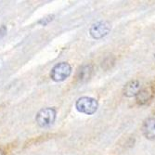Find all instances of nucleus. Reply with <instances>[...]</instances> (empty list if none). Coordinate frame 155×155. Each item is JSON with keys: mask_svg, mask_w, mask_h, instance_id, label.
Wrapping results in <instances>:
<instances>
[{"mask_svg": "<svg viewBox=\"0 0 155 155\" xmlns=\"http://www.w3.org/2000/svg\"><path fill=\"white\" fill-rule=\"evenodd\" d=\"M75 107L79 112L91 115L95 113L98 110L99 103L97 100L93 98H89V97H82V98L78 99L75 103Z\"/></svg>", "mask_w": 155, "mask_h": 155, "instance_id": "nucleus-1", "label": "nucleus"}, {"mask_svg": "<svg viewBox=\"0 0 155 155\" xmlns=\"http://www.w3.org/2000/svg\"><path fill=\"white\" fill-rule=\"evenodd\" d=\"M72 68L69 63L61 62L53 67L51 70L50 76L51 79L55 82H62L70 76Z\"/></svg>", "mask_w": 155, "mask_h": 155, "instance_id": "nucleus-2", "label": "nucleus"}, {"mask_svg": "<svg viewBox=\"0 0 155 155\" xmlns=\"http://www.w3.org/2000/svg\"><path fill=\"white\" fill-rule=\"evenodd\" d=\"M56 119V111L53 108L42 109L37 113L35 120L41 127H47L51 125Z\"/></svg>", "mask_w": 155, "mask_h": 155, "instance_id": "nucleus-3", "label": "nucleus"}, {"mask_svg": "<svg viewBox=\"0 0 155 155\" xmlns=\"http://www.w3.org/2000/svg\"><path fill=\"white\" fill-rule=\"evenodd\" d=\"M111 31V25L107 22H99L91 25L89 29V34L94 39L100 38L107 35Z\"/></svg>", "mask_w": 155, "mask_h": 155, "instance_id": "nucleus-4", "label": "nucleus"}, {"mask_svg": "<svg viewBox=\"0 0 155 155\" xmlns=\"http://www.w3.org/2000/svg\"><path fill=\"white\" fill-rule=\"evenodd\" d=\"M142 132L148 139H155V118H148L144 122Z\"/></svg>", "mask_w": 155, "mask_h": 155, "instance_id": "nucleus-5", "label": "nucleus"}, {"mask_svg": "<svg viewBox=\"0 0 155 155\" xmlns=\"http://www.w3.org/2000/svg\"><path fill=\"white\" fill-rule=\"evenodd\" d=\"M93 68L91 65H84L77 72L76 79L79 83H85L88 82L92 76Z\"/></svg>", "mask_w": 155, "mask_h": 155, "instance_id": "nucleus-6", "label": "nucleus"}, {"mask_svg": "<svg viewBox=\"0 0 155 155\" xmlns=\"http://www.w3.org/2000/svg\"><path fill=\"white\" fill-rule=\"evenodd\" d=\"M140 92V83L137 80L130 81L125 85L124 88V96L128 97V98H132V97H136Z\"/></svg>", "mask_w": 155, "mask_h": 155, "instance_id": "nucleus-7", "label": "nucleus"}, {"mask_svg": "<svg viewBox=\"0 0 155 155\" xmlns=\"http://www.w3.org/2000/svg\"><path fill=\"white\" fill-rule=\"evenodd\" d=\"M150 93L147 90H140V92L136 96L137 97V101L139 104L146 103L150 100Z\"/></svg>", "mask_w": 155, "mask_h": 155, "instance_id": "nucleus-8", "label": "nucleus"}, {"mask_svg": "<svg viewBox=\"0 0 155 155\" xmlns=\"http://www.w3.org/2000/svg\"><path fill=\"white\" fill-rule=\"evenodd\" d=\"M53 18H54L53 15H49L48 17H46V18H45V19H42L41 21H39V23L45 26V25H46L47 23H49V22L53 20Z\"/></svg>", "mask_w": 155, "mask_h": 155, "instance_id": "nucleus-9", "label": "nucleus"}, {"mask_svg": "<svg viewBox=\"0 0 155 155\" xmlns=\"http://www.w3.org/2000/svg\"><path fill=\"white\" fill-rule=\"evenodd\" d=\"M6 34H7V28H6V26H2L0 28V38L3 37Z\"/></svg>", "mask_w": 155, "mask_h": 155, "instance_id": "nucleus-10", "label": "nucleus"}, {"mask_svg": "<svg viewBox=\"0 0 155 155\" xmlns=\"http://www.w3.org/2000/svg\"><path fill=\"white\" fill-rule=\"evenodd\" d=\"M0 155H5V153L2 150H0Z\"/></svg>", "mask_w": 155, "mask_h": 155, "instance_id": "nucleus-11", "label": "nucleus"}]
</instances>
